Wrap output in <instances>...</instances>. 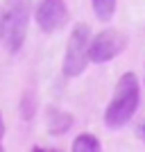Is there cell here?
<instances>
[{
    "instance_id": "6da1fadb",
    "label": "cell",
    "mask_w": 145,
    "mask_h": 152,
    "mask_svg": "<svg viewBox=\"0 0 145 152\" xmlns=\"http://www.w3.org/2000/svg\"><path fill=\"white\" fill-rule=\"evenodd\" d=\"M138 102H141V86H138V80H136V73L127 70V73L120 75L116 91H114V98L104 109L107 127H111V129L125 127L134 118L136 109H138Z\"/></svg>"
},
{
    "instance_id": "7a4b0ae2",
    "label": "cell",
    "mask_w": 145,
    "mask_h": 152,
    "mask_svg": "<svg viewBox=\"0 0 145 152\" xmlns=\"http://www.w3.org/2000/svg\"><path fill=\"white\" fill-rule=\"evenodd\" d=\"M32 0H5V9L0 14V37L12 55L23 48L27 39V23H30Z\"/></svg>"
},
{
    "instance_id": "3957f363",
    "label": "cell",
    "mask_w": 145,
    "mask_h": 152,
    "mask_svg": "<svg viewBox=\"0 0 145 152\" xmlns=\"http://www.w3.org/2000/svg\"><path fill=\"white\" fill-rule=\"evenodd\" d=\"M88 45H91V30H88L86 23H79V25L73 27L68 43H66V50H63L61 73L66 77H77L86 70L88 61H91Z\"/></svg>"
},
{
    "instance_id": "277c9868",
    "label": "cell",
    "mask_w": 145,
    "mask_h": 152,
    "mask_svg": "<svg viewBox=\"0 0 145 152\" xmlns=\"http://www.w3.org/2000/svg\"><path fill=\"white\" fill-rule=\"evenodd\" d=\"M125 48H127V34L125 32L107 27V30H102L100 34H95L91 39L88 57H91L93 64H107L114 57H118Z\"/></svg>"
},
{
    "instance_id": "5b68a950",
    "label": "cell",
    "mask_w": 145,
    "mask_h": 152,
    "mask_svg": "<svg viewBox=\"0 0 145 152\" xmlns=\"http://www.w3.org/2000/svg\"><path fill=\"white\" fill-rule=\"evenodd\" d=\"M34 18H36L41 32L45 34H52V32H59L66 23H68V7L63 0H39L36 12H34Z\"/></svg>"
},
{
    "instance_id": "8992f818",
    "label": "cell",
    "mask_w": 145,
    "mask_h": 152,
    "mask_svg": "<svg viewBox=\"0 0 145 152\" xmlns=\"http://www.w3.org/2000/svg\"><path fill=\"white\" fill-rule=\"evenodd\" d=\"M45 125H48L50 134L59 136V134H66L73 127V116L66 114V111H59L57 107H48L45 109Z\"/></svg>"
},
{
    "instance_id": "52a82bcc",
    "label": "cell",
    "mask_w": 145,
    "mask_h": 152,
    "mask_svg": "<svg viewBox=\"0 0 145 152\" xmlns=\"http://www.w3.org/2000/svg\"><path fill=\"white\" fill-rule=\"evenodd\" d=\"M91 5H93L95 18L100 20V23H109V20L114 18V14H116L118 0H91Z\"/></svg>"
},
{
    "instance_id": "ba28073f",
    "label": "cell",
    "mask_w": 145,
    "mask_h": 152,
    "mask_svg": "<svg viewBox=\"0 0 145 152\" xmlns=\"http://www.w3.org/2000/svg\"><path fill=\"white\" fill-rule=\"evenodd\" d=\"M73 150L75 152H98V150H102V143L93 134H79L73 141Z\"/></svg>"
},
{
    "instance_id": "9c48e42d",
    "label": "cell",
    "mask_w": 145,
    "mask_h": 152,
    "mask_svg": "<svg viewBox=\"0 0 145 152\" xmlns=\"http://www.w3.org/2000/svg\"><path fill=\"white\" fill-rule=\"evenodd\" d=\"M2 136H5V121H2V114H0V150H2Z\"/></svg>"
},
{
    "instance_id": "30bf717a",
    "label": "cell",
    "mask_w": 145,
    "mask_h": 152,
    "mask_svg": "<svg viewBox=\"0 0 145 152\" xmlns=\"http://www.w3.org/2000/svg\"><path fill=\"white\" fill-rule=\"evenodd\" d=\"M143 141H145V125H143Z\"/></svg>"
},
{
    "instance_id": "8fae6325",
    "label": "cell",
    "mask_w": 145,
    "mask_h": 152,
    "mask_svg": "<svg viewBox=\"0 0 145 152\" xmlns=\"http://www.w3.org/2000/svg\"><path fill=\"white\" fill-rule=\"evenodd\" d=\"M0 39H2V37H0Z\"/></svg>"
}]
</instances>
